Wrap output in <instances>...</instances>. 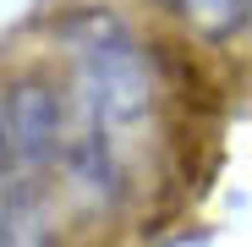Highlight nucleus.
Instances as JSON below:
<instances>
[{"label": "nucleus", "mask_w": 252, "mask_h": 247, "mask_svg": "<svg viewBox=\"0 0 252 247\" xmlns=\"http://www.w3.org/2000/svg\"><path fill=\"white\" fill-rule=\"evenodd\" d=\"M61 38L71 44L77 66H82V94H88L94 110V127L99 121H132L148 110V61L143 44L132 38L115 11L88 6V11H71L61 22Z\"/></svg>", "instance_id": "obj_1"}, {"label": "nucleus", "mask_w": 252, "mask_h": 247, "mask_svg": "<svg viewBox=\"0 0 252 247\" xmlns=\"http://www.w3.org/2000/svg\"><path fill=\"white\" fill-rule=\"evenodd\" d=\"M0 247H50V225L33 192H11L0 203Z\"/></svg>", "instance_id": "obj_4"}, {"label": "nucleus", "mask_w": 252, "mask_h": 247, "mask_svg": "<svg viewBox=\"0 0 252 247\" xmlns=\"http://www.w3.org/2000/svg\"><path fill=\"white\" fill-rule=\"evenodd\" d=\"M159 6L170 17H181L192 33L214 38V44H225L247 28V0H159Z\"/></svg>", "instance_id": "obj_3"}, {"label": "nucleus", "mask_w": 252, "mask_h": 247, "mask_svg": "<svg viewBox=\"0 0 252 247\" xmlns=\"http://www.w3.org/2000/svg\"><path fill=\"white\" fill-rule=\"evenodd\" d=\"M61 148V99L50 82L22 77L0 88V171H33Z\"/></svg>", "instance_id": "obj_2"}]
</instances>
